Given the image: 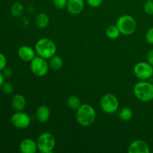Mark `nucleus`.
Returning <instances> with one entry per match:
<instances>
[{"label":"nucleus","mask_w":153,"mask_h":153,"mask_svg":"<svg viewBox=\"0 0 153 153\" xmlns=\"http://www.w3.org/2000/svg\"><path fill=\"white\" fill-rule=\"evenodd\" d=\"M116 25L120 34L123 35H131L136 31L137 22L131 15L125 14L118 18Z\"/></svg>","instance_id":"nucleus-4"},{"label":"nucleus","mask_w":153,"mask_h":153,"mask_svg":"<svg viewBox=\"0 0 153 153\" xmlns=\"http://www.w3.org/2000/svg\"><path fill=\"white\" fill-rule=\"evenodd\" d=\"M146 61L153 67V49H150L146 55Z\"/></svg>","instance_id":"nucleus-29"},{"label":"nucleus","mask_w":153,"mask_h":153,"mask_svg":"<svg viewBox=\"0 0 153 153\" xmlns=\"http://www.w3.org/2000/svg\"><path fill=\"white\" fill-rule=\"evenodd\" d=\"M146 42L149 44H153V27H151L150 28L147 30L145 35Z\"/></svg>","instance_id":"nucleus-25"},{"label":"nucleus","mask_w":153,"mask_h":153,"mask_svg":"<svg viewBox=\"0 0 153 153\" xmlns=\"http://www.w3.org/2000/svg\"><path fill=\"white\" fill-rule=\"evenodd\" d=\"M96 111L92 105L82 104L76 111V120L82 126H90L96 120Z\"/></svg>","instance_id":"nucleus-2"},{"label":"nucleus","mask_w":153,"mask_h":153,"mask_svg":"<svg viewBox=\"0 0 153 153\" xmlns=\"http://www.w3.org/2000/svg\"><path fill=\"white\" fill-rule=\"evenodd\" d=\"M35 50L29 46H22L18 50V55L22 61L31 62V60L35 57Z\"/></svg>","instance_id":"nucleus-13"},{"label":"nucleus","mask_w":153,"mask_h":153,"mask_svg":"<svg viewBox=\"0 0 153 153\" xmlns=\"http://www.w3.org/2000/svg\"><path fill=\"white\" fill-rule=\"evenodd\" d=\"M34 49L38 56L46 60L55 55L57 51L55 43L51 39L46 37L39 39L35 43Z\"/></svg>","instance_id":"nucleus-1"},{"label":"nucleus","mask_w":153,"mask_h":153,"mask_svg":"<svg viewBox=\"0 0 153 153\" xmlns=\"http://www.w3.org/2000/svg\"><path fill=\"white\" fill-rule=\"evenodd\" d=\"M54 5L58 9H64L67 7L68 0H52Z\"/></svg>","instance_id":"nucleus-24"},{"label":"nucleus","mask_w":153,"mask_h":153,"mask_svg":"<svg viewBox=\"0 0 153 153\" xmlns=\"http://www.w3.org/2000/svg\"><path fill=\"white\" fill-rule=\"evenodd\" d=\"M88 5L92 7H99L102 4V0H86Z\"/></svg>","instance_id":"nucleus-27"},{"label":"nucleus","mask_w":153,"mask_h":153,"mask_svg":"<svg viewBox=\"0 0 153 153\" xmlns=\"http://www.w3.org/2000/svg\"><path fill=\"white\" fill-rule=\"evenodd\" d=\"M118 117L123 121H128L132 118L133 112L131 108L127 107L122 108L118 111Z\"/></svg>","instance_id":"nucleus-17"},{"label":"nucleus","mask_w":153,"mask_h":153,"mask_svg":"<svg viewBox=\"0 0 153 153\" xmlns=\"http://www.w3.org/2000/svg\"><path fill=\"white\" fill-rule=\"evenodd\" d=\"M100 106L105 113L111 114L117 111L119 108V101L116 96L112 94H107L103 96L101 99Z\"/></svg>","instance_id":"nucleus-8"},{"label":"nucleus","mask_w":153,"mask_h":153,"mask_svg":"<svg viewBox=\"0 0 153 153\" xmlns=\"http://www.w3.org/2000/svg\"><path fill=\"white\" fill-rule=\"evenodd\" d=\"M133 73L137 79L146 81L153 77V67L147 61H141L134 65Z\"/></svg>","instance_id":"nucleus-7"},{"label":"nucleus","mask_w":153,"mask_h":153,"mask_svg":"<svg viewBox=\"0 0 153 153\" xmlns=\"http://www.w3.org/2000/svg\"><path fill=\"white\" fill-rule=\"evenodd\" d=\"M134 94L136 98L143 102H149L153 100V84L142 81L134 86Z\"/></svg>","instance_id":"nucleus-3"},{"label":"nucleus","mask_w":153,"mask_h":153,"mask_svg":"<svg viewBox=\"0 0 153 153\" xmlns=\"http://www.w3.org/2000/svg\"><path fill=\"white\" fill-rule=\"evenodd\" d=\"M19 150L22 153H35L38 150L37 141L31 138L24 139L19 144Z\"/></svg>","instance_id":"nucleus-11"},{"label":"nucleus","mask_w":153,"mask_h":153,"mask_svg":"<svg viewBox=\"0 0 153 153\" xmlns=\"http://www.w3.org/2000/svg\"><path fill=\"white\" fill-rule=\"evenodd\" d=\"M38 151L42 153H51L56 144L55 137L52 133L43 132L39 135L37 140Z\"/></svg>","instance_id":"nucleus-5"},{"label":"nucleus","mask_w":153,"mask_h":153,"mask_svg":"<svg viewBox=\"0 0 153 153\" xmlns=\"http://www.w3.org/2000/svg\"><path fill=\"white\" fill-rule=\"evenodd\" d=\"M49 64L51 68L53 69V70H59L63 67V60L60 56L54 55L49 59Z\"/></svg>","instance_id":"nucleus-19"},{"label":"nucleus","mask_w":153,"mask_h":153,"mask_svg":"<svg viewBox=\"0 0 153 153\" xmlns=\"http://www.w3.org/2000/svg\"><path fill=\"white\" fill-rule=\"evenodd\" d=\"M1 88V91L4 93V94H7V95H10L13 92V87L9 82H4V84L2 85Z\"/></svg>","instance_id":"nucleus-23"},{"label":"nucleus","mask_w":153,"mask_h":153,"mask_svg":"<svg viewBox=\"0 0 153 153\" xmlns=\"http://www.w3.org/2000/svg\"><path fill=\"white\" fill-rule=\"evenodd\" d=\"M4 76H3L2 73L0 72V88L2 86V85L4 84Z\"/></svg>","instance_id":"nucleus-30"},{"label":"nucleus","mask_w":153,"mask_h":153,"mask_svg":"<svg viewBox=\"0 0 153 153\" xmlns=\"http://www.w3.org/2000/svg\"><path fill=\"white\" fill-rule=\"evenodd\" d=\"M85 7L84 0H68L67 8L72 15H77L82 13Z\"/></svg>","instance_id":"nucleus-12"},{"label":"nucleus","mask_w":153,"mask_h":153,"mask_svg":"<svg viewBox=\"0 0 153 153\" xmlns=\"http://www.w3.org/2000/svg\"><path fill=\"white\" fill-rule=\"evenodd\" d=\"M50 117V110L46 105H40L36 111V118L40 123H44Z\"/></svg>","instance_id":"nucleus-14"},{"label":"nucleus","mask_w":153,"mask_h":153,"mask_svg":"<svg viewBox=\"0 0 153 153\" xmlns=\"http://www.w3.org/2000/svg\"><path fill=\"white\" fill-rule=\"evenodd\" d=\"M120 34L117 26L114 25H111L106 29V35L111 40H115L118 38Z\"/></svg>","instance_id":"nucleus-20"},{"label":"nucleus","mask_w":153,"mask_h":153,"mask_svg":"<svg viewBox=\"0 0 153 153\" xmlns=\"http://www.w3.org/2000/svg\"><path fill=\"white\" fill-rule=\"evenodd\" d=\"M12 125L19 129H24L29 126L31 123V117L28 114L22 111H16L10 117Z\"/></svg>","instance_id":"nucleus-9"},{"label":"nucleus","mask_w":153,"mask_h":153,"mask_svg":"<svg viewBox=\"0 0 153 153\" xmlns=\"http://www.w3.org/2000/svg\"><path fill=\"white\" fill-rule=\"evenodd\" d=\"M23 9L24 7L22 3L19 1H16L12 4L11 8H10V13L14 17H18L23 13Z\"/></svg>","instance_id":"nucleus-21"},{"label":"nucleus","mask_w":153,"mask_h":153,"mask_svg":"<svg viewBox=\"0 0 153 153\" xmlns=\"http://www.w3.org/2000/svg\"><path fill=\"white\" fill-rule=\"evenodd\" d=\"M128 153H149L150 149L146 141L143 140H135L131 142L128 147Z\"/></svg>","instance_id":"nucleus-10"},{"label":"nucleus","mask_w":153,"mask_h":153,"mask_svg":"<svg viewBox=\"0 0 153 153\" xmlns=\"http://www.w3.org/2000/svg\"><path fill=\"white\" fill-rule=\"evenodd\" d=\"M7 66V58L5 55L0 52V72L2 71Z\"/></svg>","instance_id":"nucleus-26"},{"label":"nucleus","mask_w":153,"mask_h":153,"mask_svg":"<svg viewBox=\"0 0 153 153\" xmlns=\"http://www.w3.org/2000/svg\"><path fill=\"white\" fill-rule=\"evenodd\" d=\"M49 64H48L46 59L40 56H35L31 61L30 69L33 74L37 77H43L49 72Z\"/></svg>","instance_id":"nucleus-6"},{"label":"nucleus","mask_w":153,"mask_h":153,"mask_svg":"<svg viewBox=\"0 0 153 153\" xmlns=\"http://www.w3.org/2000/svg\"><path fill=\"white\" fill-rule=\"evenodd\" d=\"M143 11L148 15L153 14V0H146L143 4Z\"/></svg>","instance_id":"nucleus-22"},{"label":"nucleus","mask_w":153,"mask_h":153,"mask_svg":"<svg viewBox=\"0 0 153 153\" xmlns=\"http://www.w3.org/2000/svg\"><path fill=\"white\" fill-rule=\"evenodd\" d=\"M67 104L70 109L76 111L82 105L80 99L76 96H71V97H69L67 100Z\"/></svg>","instance_id":"nucleus-18"},{"label":"nucleus","mask_w":153,"mask_h":153,"mask_svg":"<svg viewBox=\"0 0 153 153\" xmlns=\"http://www.w3.org/2000/svg\"><path fill=\"white\" fill-rule=\"evenodd\" d=\"M26 105V101L25 99L22 94H15L12 97L11 100V105L12 108L16 111H22L24 110Z\"/></svg>","instance_id":"nucleus-15"},{"label":"nucleus","mask_w":153,"mask_h":153,"mask_svg":"<svg viewBox=\"0 0 153 153\" xmlns=\"http://www.w3.org/2000/svg\"><path fill=\"white\" fill-rule=\"evenodd\" d=\"M35 24L40 29L46 28L49 24V16L46 13H38L35 17Z\"/></svg>","instance_id":"nucleus-16"},{"label":"nucleus","mask_w":153,"mask_h":153,"mask_svg":"<svg viewBox=\"0 0 153 153\" xmlns=\"http://www.w3.org/2000/svg\"><path fill=\"white\" fill-rule=\"evenodd\" d=\"M2 74L4 76V78H10L11 77L12 75H13V72L10 68L8 67H5L4 70H2Z\"/></svg>","instance_id":"nucleus-28"}]
</instances>
